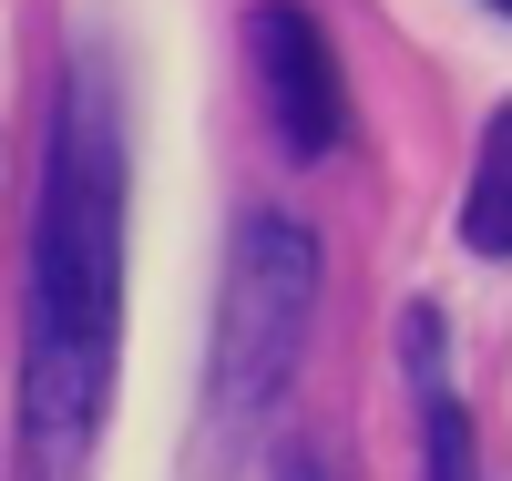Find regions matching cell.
Here are the masks:
<instances>
[{
    "instance_id": "obj_1",
    "label": "cell",
    "mask_w": 512,
    "mask_h": 481,
    "mask_svg": "<svg viewBox=\"0 0 512 481\" xmlns=\"http://www.w3.org/2000/svg\"><path fill=\"white\" fill-rule=\"evenodd\" d=\"M123 93L72 62L52 82L31 195V267H21V379H11V451L21 481H82L113 410V338H123Z\"/></svg>"
},
{
    "instance_id": "obj_2",
    "label": "cell",
    "mask_w": 512,
    "mask_h": 481,
    "mask_svg": "<svg viewBox=\"0 0 512 481\" xmlns=\"http://www.w3.org/2000/svg\"><path fill=\"white\" fill-rule=\"evenodd\" d=\"M308 318H318V236L277 205L236 215L226 287H216V359H205V451L216 461L246 451L297 389Z\"/></svg>"
},
{
    "instance_id": "obj_3",
    "label": "cell",
    "mask_w": 512,
    "mask_h": 481,
    "mask_svg": "<svg viewBox=\"0 0 512 481\" xmlns=\"http://www.w3.org/2000/svg\"><path fill=\"white\" fill-rule=\"evenodd\" d=\"M246 82H256V113H267V144L287 164H328L338 134H349V72H338V41L308 0H246Z\"/></svg>"
},
{
    "instance_id": "obj_4",
    "label": "cell",
    "mask_w": 512,
    "mask_h": 481,
    "mask_svg": "<svg viewBox=\"0 0 512 481\" xmlns=\"http://www.w3.org/2000/svg\"><path fill=\"white\" fill-rule=\"evenodd\" d=\"M400 379H410V420H420V481H482L472 410H461V389H451V318L431 297L400 308Z\"/></svg>"
},
{
    "instance_id": "obj_5",
    "label": "cell",
    "mask_w": 512,
    "mask_h": 481,
    "mask_svg": "<svg viewBox=\"0 0 512 481\" xmlns=\"http://www.w3.org/2000/svg\"><path fill=\"white\" fill-rule=\"evenodd\" d=\"M461 246L492 256V267H512V103L482 123V144H472V185H461Z\"/></svg>"
},
{
    "instance_id": "obj_6",
    "label": "cell",
    "mask_w": 512,
    "mask_h": 481,
    "mask_svg": "<svg viewBox=\"0 0 512 481\" xmlns=\"http://www.w3.org/2000/svg\"><path fill=\"white\" fill-rule=\"evenodd\" d=\"M267 481H338V461H328V451H318V441H287V451H277V471H267Z\"/></svg>"
},
{
    "instance_id": "obj_7",
    "label": "cell",
    "mask_w": 512,
    "mask_h": 481,
    "mask_svg": "<svg viewBox=\"0 0 512 481\" xmlns=\"http://www.w3.org/2000/svg\"><path fill=\"white\" fill-rule=\"evenodd\" d=\"M482 11H502V21H512V0H482Z\"/></svg>"
}]
</instances>
